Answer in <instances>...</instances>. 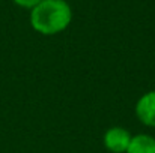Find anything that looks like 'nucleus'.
<instances>
[{
	"instance_id": "5",
	"label": "nucleus",
	"mask_w": 155,
	"mask_h": 153,
	"mask_svg": "<svg viewBox=\"0 0 155 153\" xmlns=\"http://www.w3.org/2000/svg\"><path fill=\"white\" fill-rule=\"evenodd\" d=\"M17 6L24 8V9H33L36 5H39L42 0H12Z\"/></svg>"
},
{
	"instance_id": "2",
	"label": "nucleus",
	"mask_w": 155,
	"mask_h": 153,
	"mask_svg": "<svg viewBox=\"0 0 155 153\" xmlns=\"http://www.w3.org/2000/svg\"><path fill=\"white\" fill-rule=\"evenodd\" d=\"M133 135L122 126H111L105 131L103 137L104 147L111 153H127Z\"/></svg>"
},
{
	"instance_id": "3",
	"label": "nucleus",
	"mask_w": 155,
	"mask_h": 153,
	"mask_svg": "<svg viewBox=\"0 0 155 153\" xmlns=\"http://www.w3.org/2000/svg\"><path fill=\"white\" fill-rule=\"evenodd\" d=\"M134 113L142 125L155 128V90H149L139 98L134 107Z\"/></svg>"
},
{
	"instance_id": "4",
	"label": "nucleus",
	"mask_w": 155,
	"mask_h": 153,
	"mask_svg": "<svg viewBox=\"0 0 155 153\" xmlns=\"http://www.w3.org/2000/svg\"><path fill=\"white\" fill-rule=\"evenodd\" d=\"M127 153H155V138L149 134L133 135Z\"/></svg>"
},
{
	"instance_id": "1",
	"label": "nucleus",
	"mask_w": 155,
	"mask_h": 153,
	"mask_svg": "<svg viewBox=\"0 0 155 153\" xmlns=\"http://www.w3.org/2000/svg\"><path fill=\"white\" fill-rule=\"evenodd\" d=\"M71 21L72 9L66 0H42L30 9V26L44 36H53L66 30Z\"/></svg>"
}]
</instances>
